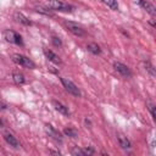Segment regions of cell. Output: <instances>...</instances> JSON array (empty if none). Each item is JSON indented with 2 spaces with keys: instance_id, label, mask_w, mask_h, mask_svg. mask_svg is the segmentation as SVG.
<instances>
[{
  "instance_id": "obj_1",
  "label": "cell",
  "mask_w": 156,
  "mask_h": 156,
  "mask_svg": "<svg viewBox=\"0 0 156 156\" xmlns=\"http://www.w3.org/2000/svg\"><path fill=\"white\" fill-rule=\"evenodd\" d=\"M46 6L52 11H60V12H72L74 10L73 5L61 0H49L46 2Z\"/></svg>"
},
{
  "instance_id": "obj_2",
  "label": "cell",
  "mask_w": 156,
  "mask_h": 156,
  "mask_svg": "<svg viewBox=\"0 0 156 156\" xmlns=\"http://www.w3.org/2000/svg\"><path fill=\"white\" fill-rule=\"evenodd\" d=\"M11 58H12V61H13L15 63H17V65H20V66H23V67L29 68V69H34V68H35V63H34L29 57H27V56H24V55L13 54V55L11 56Z\"/></svg>"
},
{
  "instance_id": "obj_3",
  "label": "cell",
  "mask_w": 156,
  "mask_h": 156,
  "mask_svg": "<svg viewBox=\"0 0 156 156\" xmlns=\"http://www.w3.org/2000/svg\"><path fill=\"white\" fill-rule=\"evenodd\" d=\"M60 82H61V84L63 85V88L66 89V91H68L71 95L77 96V98H79V96L82 95V93H80L79 88H78V87H77L72 80H69V79H67V78H63V77H61V78H60Z\"/></svg>"
},
{
  "instance_id": "obj_4",
  "label": "cell",
  "mask_w": 156,
  "mask_h": 156,
  "mask_svg": "<svg viewBox=\"0 0 156 156\" xmlns=\"http://www.w3.org/2000/svg\"><path fill=\"white\" fill-rule=\"evenodd\" d=\"M4 38H5L9 43H12V44L23 46V39H22V37H21L17 32H15V30H11V29L4 30Z\"/></svg>"
},
{
  "instance_id": "obj_5",
  "label": "cell",
  "mask_w": 156,
  "mask_h": 156,
  "mask_svg": "<svg viewBox=\"0 0 156 156\" xmlns=\"http://www.w3.org/2000/svg\"><path fill=\"white\" fill-rule=\"evenodd\" d=\"M65 27L67 28V30L68 32H71L72 34H74V35H77V37H83V35H85V30L79 26V24H77V23H74V22H71V21H65Z\"/></svg>"
},
{
  "instance_id": "obj_6",
  "label": "cell",
  "mask_w": 156,
  "mask_h": 156,
  "mask_svg": "<svg viewBox=\"0 0 156 156\" xmlns=\"http://www.w3.org/2000/svg\"><path fill=\"white\" fill-rule=\"evenodd\" d=\"M135 4H138L143 10H145L149 15H151L152 17H156V7L147 0H134Z\"/></svg>"
},
{
  "instance_id": "obj_7",
  "label": "cell",
  "mask_w": 156,
  "mask_h": 156,
  "mask_svg": "<svg viewBox=\"0 0 156 156\" xmlns=\"http://www.w3.org/2000/svg\"><path fill=\"white\" fill-rule=\"evenodd\" d=\"M113 68L121 74V76H123V77H130L132 76V71H130V68L128 67V66H126L124 63H122V62H113Z\"/></svg>"
},
{
  "instance_id": "obj_8",
  "label": "cell",
  "mask_w": 156,
  "mask_h": 156,
  "mask_svg": "<svg viewBox=\"0 0 156 156\" xmlns=\"http://www.w3.org/2000/svg\"><path fill=\"white\" fill-rule=\"evenodd\" d=\"M2 136H4V140H5L10 146H12V147H15V149L21 147L20 141H18V140L16 139V136H15L13 134H11L10 132H4V133H2Z\"/></svg>"
},
{
  "instance_id": "obj_9",
  "label": "cell",
  "mask_w": 156,
  "mask_h": 156,
  "mask_svg": "<svg viewBox=\"0 0 156 156\" xmlns=\"http://www.w3.org/2000/svg\"><path fill=\"white\" fill-rule=\"evenodd\" d=\"M45 132L49 134V136H51L52 139H55V140H57V141H62V135H61V133L55 128V127H52L51 124H49V123H46L45 124Z\"/></svg>"
},
{
  "instance_id": "obj_10",
  "label": "cell",
  "mask_w": 156,
  "mask_h": 156,
  "mask_svg": "<svg viewBox=\"0 0 156 156\" xmlns=\"http://www.w3.org/2000/svg\"><path fill=\"white\" fill-rule=\"evenodd\" d=\"M52 105H54L55 110H56L57 112H60L61 115H63V116H69V115H71L69 108H68L66 105H63L62 102L56 101V100H52Z\"/></svg>"
},
{
  "instance_id": "obj_11",
  "label": "cell",
  "mask_w": 156,
  "mask_h": 156,
  "mask_svg": "<svg viewBox=\"0 0 156 156\" xmlns=\"http://www.w3.org/2000/svg\"><path fill=\"white\" fill-rule=\"evenodd\" d=\"M44 55H45V57H46L49 61H51V62H54V63H61V58H60L54 51H51V50H49V49H44Z\"/></svg>"
},
{
  "instance_id": "obj_12",
  "label": "cell",
  "mask_w": 156,
  "mask_h": 156,
  "mask_svg": "<svg viewBox=\"0 0 156 156\" xmlns=\"http://www.w3.org/2000/svg\"><path fill=\"white\" fill-rule=\"evenodd\" d=\"M15 20H16L17 22L24 24V26H32V22L28 20V17H26V16H24L23 13H21V12H15Z\"/></svg>"
},
{
  "instance_id": "obj_13",
  "label": "cell",
  "mask_w": 156,
  "mask_h": 156,
  "mask_svg": "<svg viewBox=\"0 0 156 156\" xmlns=\"http://www.w3.org/2000/svg\"><path fill=\"white\" fill-rule=\"evenodd\" d=\"M117 139H118V143H119V146L122 149H130L132 147V144L130 141L127 139V136L122 135V134H118L117 135Z\"/></svg>"
},
{
  "instance_id": "obj_14",
  "label": "cell",
  "mask_w": 156,
  "mask_h": 156,
  "mask_svg": "<svg viewBox=\"0 0 156 156\" xmlns=\"http://www.w3.org/2000/svg\"><path fill=\"white\" fill-rule=\"evenodd\" d=\"M87 49H88L89 52H91V54H94V55H100V54H101V49H100V46H99L96 43H90V44H88V45H87Z\"/></svg>"
},
{
  "instance_id": "obj_15",
  "label": "cell",
  "mask_w": 156,
  "mask_h": 156,
  "mask_svg": "<svg viewBox=\"0 0 156 156\" xmlns=\"http://www.w3.org/2000/svg\"><path fill=\"white\" fill-rule=\"evenodd\" d=\"M12 79H13V82H15L16 84H23V83L26 82L24 76H23L22 73H20V72H13V73H12Z\"/></svg>"
},
{
  "instance_id": "obj_16",
  "label": "cell",
  "mask_w": 156,
  "mask_h": 156,
  "mask_svg": "<svg viewBox=\"0 0 156 156\" xmlns=\"http://www.w3.org/2000/svg\"><path fill=\"white\" fill-rule=\"evenodd\" d=\"M144 66H145V69H146V72H149L152 77H156V68L149 62V61H145L144 62Z\"/></svg>"
},
{
  "instance_id": "obj_17",
  "label": "cell",
  "mask_w": 156,
  "mask_h": 156,
  "mask_svg": "<svg viewBox=\"0 0 156 156\" xmlns=\"http://www.w3.org/2000/svg\"><path fill=\"white\" fill-rule=\"evenodd\" d=\"M63 134H65L66 136H69V138H77V136H78L77 130L73 129V128H65V129H63Z\"/></svg>"
},
{
  "instance_id": "obj_18",
  "label": "cell",
  "mask_w": 156,
  "mask_h": 156,
  "mask_svg": "<svg viewBox=\"0 0 156 156\" xmlns=\"http://www.w3.org/2000/svg\"><path fill=\"white\" fill-rule=\"evenodd\" d=\"M105 5H107L111 10H118V4H117V0H101Z\"/></svg>"
},
{
  "instance_id": "obj_19",
  "label": "cell",
  "mask_w": 156,
  "mask_h": 156,
  "mask_svg": "<svg viewBox=\"0 0 156 156\" xmlns=\"http://www.w3.org/2000/svg\"><path fill=\"white\" fill-rule=\"evenodd\" d=\"M147 106H149V111H150V113H151V116H152V119H154V122L156 123V106L154 105V104H147Z\"/></svg>"
},
{
  "instance_id": "obj_20",
  "label": "cell",
  "mask_w": 156,
  "mask_h": 156,
  "mask_svg": "<svg viewBox=\"0 0 156 156\" xmlns=\"http://www.w3.org/2000/svg\"><path fill=\"white\" fill-rule=\"evenodd\" d=\"M48 9H49V7H48ZM48 9H44V7H37L35 11H37V12H40V13H44V15H46V16H52L51 11L48 10Z\"/></svg>"
},
{
  "instance_id": "obj_21",
  "label": "cell",
  "mask_w": 156,
  "mask_h": 156,
  "mask_svg": "<svg viewBox=\"0 0 156 156\" xmlns=\"http://www.w3.org/2000/svg\"><path fill=\"white\" fill-rule=\"evenodd\" d=\"M51 41H52V44H54L55 46H62V41H61V39L57 38V37H55V35L51 38Z\"/></svg>"
},
{
  "instance_id": "obj_22",
  "label": "cell",
  "mask_w": 156,
  "mask_h": 156,
  "mask_svg": "<svg viewBox=\"0 0 156 156\" xmlns=\"http://www.w3.org/2000/svg\"><path fill=\"white\" fill-rule=\"evenodd\" d=\"M1 108H2V110H5V108H6V105H5V102H4V101L1 102Z\"/></svg>"
},
{
  "instance_id": "obj_23",
  "label": "cell",
  "mask_w": 156,
  "mask_h": 156,
  "mask_svg": "<svg viewBox=\"0 0 156 156\" xmlns=\"http://www.w3.org/2000/svg\"><path fill=\"white\" fill-rule=\"evenodd\" d=\"M50 154H56V155H60L61 152H60V151H52V150H51V151H50Z\"/></svg>"
}]
</instances>
